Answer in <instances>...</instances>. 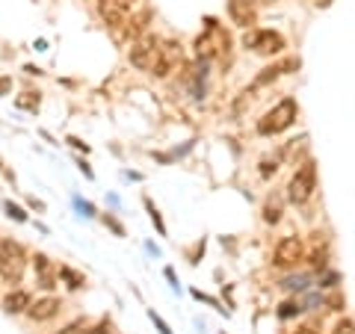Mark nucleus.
Here are the masks:
<instances>
[{
  "mask_svg": "<svg viewBox=\"0 0 355 334\" xmlns=\"http://www.w3.org/2000/svg\"><path fill=\"white\" fill-rule=\"evenodd\" d=\"M275 169H279V166H275V160H272V163H270V160H263V166H261V175H263V177H270Z\"/></svg>",
  "mask_w": 355,
  "mask_h": 334,
  "instance_id": "24",
  "label": "nucleus"
},
{
  "mask_svg": "<svg viewBox=\"0 0 355 334\" xmlns=\"http://www.w3.org/2000/svg\"><path fill=\"white\" fill-rule=\"evenodd\" d=\"M57 275H62L65 281H69V287H83V278L77 275V272H71L69 266H60V272H57Z\"/></svg>",
  "mask_w": 355,
  "mask_h": 334,
  "instance_id": "17",
  "label": "nucleus"
},
{
  "mask_svg": "<svg viewBox=\"0 0 355 334\" xmlns=\"http://www.w3.org/2000/svg\"><path fill=\"white\" fill-rule=\"evenodd\" d=\"M181 60V44H175V42H160V57H157V62H154V77H166L172 69H175V62Z\"/></svg>",
  "mask_w": 355,
  "mask_h": 334,
  "instance_id": "10",
  "label": "nucleus"
},
{
  "mask_svg": "<svg viewBox=\"0 0 355 334\" xmlns=\"http://www.w3.org/2000/svg\"><path fill=\"white\" fill-rule=\"evenodd\" d=\"M243 44L252 48L258 57H272V53H282L284 39L279 36V33H272V30H252V33L243 36Z\"/></svg>",
  "mask_w": 355,
  "mask_h": 334,
  "instance_id": "5",
  "label": "nucleus"
},
{
  "mask_svg": "<svg viewBox=\"0 0 355 334\" xmlns=\"http://www.w3.org/2000/svg\"><path fill=\"white\" fill-rule=\"evenodd\" d=\"M104 222H107V225H110V228H113V231L119 234V237H125V228H121V225H119V222H116L113 216H104Z\"/></svg>",
  "mask_w": 355,
  "mask_h": 334,
  "instance_id": "25",
  "label": "nucleus"
},
{
  "mask_svg": "<svg viewBox=\"0 0 355 334\" xmlns=\"http://www.w3.org/2000/svg\"><path fill=\"white\" fill-rule=\"evenodd\" d=\"M86 334H110V322L104 319V322H98V326L92 328V331H86Z\"/></svg>",
  "mask_w": 355,
  "mask_h": 334,
  "instance_id": "26",
  "label": "nucleus"
},
{
  "mask_svg": "<svg viewBox=\"0 0 355 334\" xmlns=\"http://www.w3.org/2000/svg\"><path fill=\"white\" fill-rule=\"evenodd\" d=\"M130 6H133V0H98V12H101V18L110 27L125 24Z\"/></svg>",
  "mask_w": 355,
  "mask_h": 334,
  "instance_id": "8",
  "label": "nucleus"
},
{
  "mask_svg": "<svg viewBox=\"0 0 355 334\" xmlns=\"http://www.w3.org/2000/svg\"><path fill=\"white\" fill-rule=\"evenodd\" d=\"M18 107H24V109H36V107H39V92H36V95L27 92V98H18Z\"/></svg>",
  "mask_w": 355,
  "mask_h": 334,
  "instance_id": "18",
  "label": "nucleus"
},
{
  "mask_svg": "<svg viewBox=\"0 0 355 334\" xmlns=\"http://www.w3.org/2000/svg\"><path fill=\"white\" fill-rule=\"evenodd\" d=\"M27 270V252L15 240H0V278L6 284H18Z\"/></svg>",
  "mask_w": 355,
  "mask_h": 334,
  "instance_id": "1",
  "label": "nucleus"
},
{
  "mask_svg": "<svg viewBox=\"0 0 355 334\" xmlns=\"http://www.w3.org/2000/svg\"><path fill=\"white\" fill-rule=\"evenodd\" d=\"M335 334H352V319L347 317V319H340L338 322V328H335Z\"/></svg>",
  "mask_w": 355,
  "mask_h": 334,
  "instance_id": "22",
  "label": "nucleus"
},
{
  "mask_svg": "<svg viewBox=\"0 0 355 334\" xmlns=\"http://www.w3.org/2000/svg\"><path fill=\"white\" fill-rule=\"evenodd\" d=\"M254 0H228V12H231V21L240 27H252L254 24Z\"/></svg>",
  "mask_w": 355,
  "mask_h": 334,
  "instance_id": "11",
  "label": "nucleus"
},
{
  "mask_svg": "<svg viewBox=\"0 0 355 334\" xmlns=\"http://www.w3.org/2000/svg\"><path fill=\"white\" fill-rule=\"evenodd\" d=\"M314 189H317V166L308 160V163H302V169L291 177V184H287V198H291L293 204H305L308 198L314 195Z\"/></svg>",
  "mask_w": 355,
  "mask_h": 334,
  "instance_id": "4",
  "label": "nucleus"
},
{
  "mask_svg": "<svg viewBox=\"0 0 355 334\" xmlns=\"http://www.w3.org/2000/svg\"><path fill=\"white\" fill-rule=\"evenodd\" d=\"M36 272H39V281L44 290H51V287H57V272H53L51 261L44 258V254H36Z\"/></svg>",
  "mask_w": 355,
  "mask_h": 334,
  "instance_id": "13",
  "label": "nucleus"
},
{
  "mask_svg": "<svg viewBox=\"0 0 355 334\" xmlns=\"http://www.w3.org/2000/svg\"><path fill=\"white\" fill-rule=\"evenodd\" d=\"M148 317L154 319V326H157V328H160V334H172V328H169V326H166V322H163V319H160L157 314H154V310H151V314H148Z\"/></svg>",
  "mask_w": 355,
  "mask_h": 334,
  "instance_id": "23",
  "label": "nucleus"
},
{
  "mask_svg": "<svg viewBox=\"0 0 355 334\" xmlns=\"http://www.w3.org/2000/svg\"><path fill=\"white\" fill-rule=\"evenodd\" d=\"M6 213L12 216V219H18V222H27V213L18 204H12V202H6Z\"/></svg>",
  "mask_w": 355,
  "mask_h": 334,
  "instance_id": "20",
  "label": "nucleus"
},
{
  "mask_svg": "<svg viewBox=\"0 0 355 334\" xmlns=\"http://www.w3.org/2000/svg\"><path fill=\"white\" fill-rule=\"evenodd\" d=\"M151 18V12H139L137 18H130L128 21V27H125V33H128V39H139L142 36V30H146V21Z\"/></svg>",
  "mask_w": 355,
  "mask_h": 334,
  "instance_id": "15",
  "label": "nucleus"
},
{
  "mask_svg": "<svg viewBox=\"0 0 355 334\" xmlns=\"http://www.w3.org/2000/svg\"><path fill=\"white\" fill-rule=\"evenodd\" d=\"M329 305H335V308H340V305H343V299H340V296H331V299H329Z\"/></svg>",
  "mask_w": 355,
  "mask_h": 334,
  "instance_id": "30",
  "label": "nucleus"
},
{
  "mask_svg": "<svg viewBox=\"0 0 355 334\" xmlns=\"http://www.w3.org/2000/svg\"><path fill=\"white\" fill-rule=\"evenodd\" d=\"M291 69H299V60H284L282 65H270V69H263L258 77H254V89H261V86H266V83H272L279 74H284V71H291Z\"/></svg>",
  "mask_w": 355,
  "mask_h": 334,
  "instance_id": "12",
  "label": "nucleus"
},
{
  "mask_svg": "<svg viewBox=\"0 0 355 334\" xmlns=\"http://www.w3.org/2000/svg\"><path fill=\"white\" fill-rule=\"evenodd\" d=\"M146 207H148L151 222H154V225H157V231H160V234H166V225H163V219H160V213H157V207H154L151 202H146Z\"/></svg>",
  "mask_w": 355,
  "mask_h": 334,
  "instance_id": "19",
  "label": "nucleus"
},
{
  "mask_svg": "<svg viewBox=\"0 0 355 334\" xmlns=\"http://www.w3.org/2000/svg\"><path fill=\"white\" fill-rule=\"evenodd\" d=\"M222 48L228 51V33H222L216 21L210 18L207 21V33L196 39V53L202 60H210V57H216V53H222Z\"/></svg>",
  "mask_w": 355,
  "mask_h": 334,
  "instance_id": "6",
  "label": "nucleus"
},
{
  "mask_svg": "<svg viewBox=\"0 0 355 334\" xmlns=\"http://www.w3.org/2000/svg\"><path fill=\"white\" fill-rule=\"evenodd\" d=\"M263 219L270 222V225H275V222L282 219V202H279V198H266V204H263Z\"/></svg>",
  "mask_w": 355,
  "mask_h": 334,
  "instance_id": "16",
  "label": "nucleus"
},
{
  "mask_svg": "<svg viewBox=\"0 0 355 334\" xmlns=\"http://www.w3.org/2000/svg\"><path fill=\"white\" fill-rule=\"evenodd\" d=\"M157 57H160V39L151 36V33H146V36H139V39H133L130 51H128L130 65H133V69H139V71H151L154 62H157Z\"/></svg>",
  "mask_w": 355,
  "mask_h": 334,
  "instance_id": "3",
  "label": "nucleus"
},
{
  "mask_svg": "<svg viewBox=\"0 0 355 334\" xmlns=\"http://www.w3.org/2000/svg\"><path fill=\"white\" fill-rule=\"evenodd\" d=\"M302 254H305V246H302V240L299 237H282L279 240V246H275V254H272V263L275 266H296L299 261H302Z\"/></svg>",
  "mask_w": 355,
  "mask_h": 334,
  "instance_id": "7",
  "label": "nucleus"
},
{
  "mask_svg": "<svg viewBox=\"0 0 355 334\" xmlns=\"http://www.w3.org/2000/svg\"><path fill=\"white\" fill-rule=\"evenodd\" d=\"M293 334H317V331H314V326H299Z\"/></svg>",
  "mask_w": 355,
  "mask_h": 334,
  "instance_id": "28",
  "label": "nucleus"
},
{
  "mask_svg": "<svg viewBox=\"0 0 355 334\" xmlns=\"http://www.w3.org/2000/svg\"><path fill=\"white\" fill-rule=\"evenodd\" d=\"M299 310H302V308H299L296 302H284V305H282V310H279V317H282V319H287V317L299 314Z\"/></svg>",
  "mask_w": 355,
  "mask_h": 334,
  "instance_id": "21",
  "label": "nucleus"
},
{
  "mask_svg": "<svg viewBox=\"0 0 355 334\" xmlns=\"http://www.w3.org/2000/svg\"><path fill=\"white\" fill-rule=\"evenodd\" d=\"M296 116H299L296 101H293V98H284V101H279V104L270 109V113H266V116L258 121V133H261V137H272V133H282V130H287V128L293 125Z\"/></svg>",
  "mask_w": 355,
  "mask_h": 334,
  "instance_id": "2",
  "label": "nucleus"
},
{
  "mask_svg": "<svg viewBox=\"0 0 355 334\" xmlns=\"http://www.w3.org/2000/svg\"><path fill=\"white\" fill-rule=\"evenodd\" d=\"M69 142H71V146H74V148H83V151H89V148L83 146V142H80V139H74V137H69Z\"/></svg>",
  "mask_w": 355,
  "mask_h": 334,
  "instance_id": "29",
  "label": "nucleus"
},
{
  "mask_svg": "<svg viewBox=\"0 0 355 334\" xmlns=\"http://www.w3.org/2000/svg\"><path fill=\"white\" fill-rule=\"evenodd\" d=\"M9 86H12V80H9V77H0V98L9 92Z\"/></svg>",
  "mask_w": 355,
  "mask_h": 334,
  "instance_id": "27",
  "label": "nucleus"
},
{
  "mask_svg": "<svg viewBox=\"0 0 355 334\" xmlns=\"http://www.w3.org/2000/svg\"><path fill=\"white\" fill-rule=\"evenodd\" d=\"M27 305H30V296L24 290H12L3 299V310H6V314H24Z\"/></svg>",
  "mask_w": 355,
  "mask_h": 334,
  "instance_id": "14",
  "label": "nucleus"
},
{
  "mask_svg": "<svg viewBox=\"0 0 355 334\" xmlns=\"http://www.w3.org/2000/svg\"><path fill=\"white\" fill-rule=\"evenodd\" d=\"M24 314L33 319V322H48L60 314V299L57 296H44V299H36V302H30Z\"/></svg>",
  "mask_w": 355,
  "mask_h": 334,
  "instance_id": "9",
  "label": "nucleus"
}]
</instances>
